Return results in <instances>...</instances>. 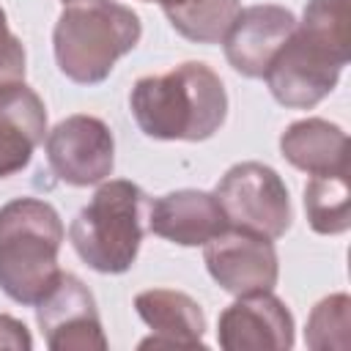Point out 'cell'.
I'll use <instances>...</instances> for the list:
<instances>
[{
  "label": "cell",
  "instance_id": "277c9868",
  "mask_svg": "<svg viewBox=\"0 0 351 351\" xmlns=\"http://www.w3.org/2000/svg\"><path fill=\"white\" fill-rule=\"evenodd\" d=\"M58 211L38 197H16L0 208V288L19 304H36L60 277L63 244Z\"/></svg>",
  "mask_w": 351,
  "mask_h": 351
},
{
  "label": "cell",
  "instance_id": "4fadbf2b",
  "mask_svg": "<svg viewBox=\"0 0 351 351\" xmlns=\"http://www.w3.org/2000/svg\"><path fill=\"white\" fill-rule=\"evenodd\" d=\"M137 315L151 326V337L140 348H197L206 335V315L200 304L184 291L151 288L134 296Z\"/></svg>",
  "mask_w": 351,
  "mask_h": 351
},
{
  "label": "cell",
  "instance_id": "ac0fdd59",
  "mask_svg": "<svg viewBox=\"0 0 351 351\" xmlns=\"http://www.w3.org/2000/svg\"><path fill=\"white\" fill-rule=\"evenodd\" d=\"M348 329H351V299L348 293H332L321 299L310 318H307V332L304 340L313 351H343L348 348Z\"/></svg>",
  "mask_w": 351,
  "mask_h": 351
},
{
  "label": "cell",
  "instance_id": "7c38bea8",
  "mask_svg": "<svg viewBox=\"0 0 351 351\" xmlns=\"http://www.w3.org/2000/svg\"><path fill=\"white\" fill-rule=\"evenodd\" d=\"M148 228L173 244L200 247L219 236L228 219L211 192L176 189L148 203Z\"/></svg>",
  "mask_w": 351,
  "mask_h": 351
},
{
  "label": "cell",
  "instance_id": "ba28073f",
  "mask_svg": "<svg viewBox=\"0 0 351 351\" xmlns=\"http://www.w3.org/2000/svg\"><path fill=\"white\" fill-rule=\"evenodd\" d=\"M49 170L71 186L104 181L115 165V140L96 115H69L47 134Z\"/></svg>",
  "mask_w": 351,
  "mask_h": 351
},
{
  "label": "cell",
  "instance_id": "6da1fadb",
  "mask_svg": "<svg viewBox=\"0 0 351 351\" xmlns=\"http://www.w3.org/2000/svg\"><path fill=\"white\" fill-rule=\"evenodd\" d=\"M348 63V0H307L263 80L282 107L310 110L326 99Z\"/></svg>",
  "mask_w": 351,
  "mask_h": 351
},
{
  "label": "cell",
  "instance_id": "ffe728a7",
  "mask_svg": "<svg viewBox=\"0 0 351 351\" xmlns=\"http://www.w3.org/2000/svg\"><path fill=\"white\" fill-rule=\"evenodd\" d=\"M0 348H14V351L33 348V337H30L27 326L22 321H16L14 315H3V313H0Z\"/></svg>",
  "mask_w": 351,
  "mask_h": 351
},
{
  "label": "cell",
  "instance_id": "30bf717a",
  "mask_svg": "<svg viewBox=\"0 0 351 351\" xmlns=\"http://www.w3.org/2000/svg\"><path fill=\"white\" fill-rule=\"evenodd\" d=\"M217 340L225 351H288L293 315L271 291L247 293L219 313Z\"/></svg>",
  "mask_w": 351,
  "mask_h": 351
},
{
  "label": "cell",
  "instance_id": "7402d4cb",
  "mask_svg": "<svg viewBox=\"0 0 351 351\" xmlns=\"http://www.w3.org/2000/svg\"><path fill=\"white\" fill-rule=\"evenodd\" d=\"M63 3H74V0H63Z\"/></svg>",
  "mask_w": 351,
  "mask_h": 351
},
{
  "label": "cell",
  "instance_id": "7a4b0ae2",
  "mask_svg": "<svg viewBox=\"0 0 351 351\" xmlns=\"http://www.w3.org/2000/svg\"><path fill=\"white\" fill-rule=\"evenodd\" d=\"M129 107L145 137L200 143L225 123L228 93L214 69L186 60L167 74L140 77Z\"/></svg>",
  "mask_w": 351,
  "mask_h": 351
},
{
  "label": "cell",
  "instance_id": "8fae6325",
  "mask_svg": "<svg viewBox=\"0 0 351 351\" xmlns=\"http://www.w3.org/2000/svg\"><path fill=\"white\" fill-rule=\"evenodd\" d=\"M296 16L274 3L241 8L228 27L222 44L228 63L244 77H263L285 38L293 33Z\"/></svg>",
  "mask_w": 351,
  "mask_h": 351
},
{
  "label": "cell",
  "instance_id": "e0dca14e",
  "mask_svg": "<svg viewBox=\"0 0 351 351\" xmlns=\"http://www.w3.org/2000/svg\"><path fill=\"white\" fill-rule=\"evenodd\" d=\"M241 11V0H186L176 8H165L176 33L197 44H219Z\"/></svg>",
  "mask_w": 351,
  "mask_h": 351
},
{
  "label": "cell",
  "instance_id": "5bb4252c",
  "mask_svg": "<svg viewBox=\"0 0 351 351\" xmlns=\"http://www.w3.org/2000/svg\"><path fill=\"white\" fill-rule=\"evenodd\" d=\"M47 132V107L25 82L0 90V178L30 165L33 151Z\"/></svg>",
  "mask_w": 351,
  "mask_h": 351
},
{
  "label": "cell",
  "instance_id": "5b68a950",
  "mask_svg": "<svg viewBox=\"0 0 351 351\" xmlns=\"http://www.w3.org/2000/svg\"><path fill=\"white\" fill-rule=\"evenodd\" d=\"M148 203V195L126 178L101 184L69 228V241L82 263L101 274L129 271L145 236Z\"/></svg>",
  "mask_w": 351,
  "mask_h": 351
},
{
  "label": "cell",
  "instance_id": "d6986e66",
  "mask_svg": "<svg viewBox=\"0 0 351 351\" xmlns=\"http://www.w3.org/2000/svg\"><path fill=\"white\" fill-rule=\"evenodd\" d=\"M14 82H25V47L11 33L8 16L0 8V90Z\"/></svg>",
  "mask_w": 351,
  "mask_h": 351
},
{
  "label": "cell",
  "instance_id": "9a60e30c",
  "mask_svg": "<svg viewBox=\"0 0 351 351\" xmlns=\"http://www.w3.org/2000/svg\"><path fill=\"white\" fill-rule=\"evenodd\" d=\"M280 151L307 176L348 170V134L324 118L293 121L280 134Z\"/></svg>",
  "mask_w": 351,
  "mask_h": 351
},
{
  "label": "cell",
  "instance_id": "3957f363",
  "mask_svg": "<svg viewBox=\"0 0 351 351\" xmlns=\"http://www.w3.org/2000/svg\"><path fill=\"white\" fill-rule=\"evenodd\" d=\"M143 36L140 16L115 0H74L60 11L52 47L58 69L77 85H99Z\"/></svg>",
  "mask_w": 351,
  "mask_h": 351
},
{
  "label": "cell",
  "instance_id": "8992f818",
  "mask_svg": "<svg viewBox=\"0 0 351 351\" xmlns=\"http://www.w3.org/2000/svg\"><path fill=\"white\" fill-rule=\"evenodd\" d=\"M214 197L228 228L280 239L291 228V197L280 173L261 162L233 165L217 184Z\"/></svg>",
  "mask_w": 351,
  "mask_h": 351
},
{
  "label": "cell",
  "instance_id": "9c48e42d",
  "mask_svg": "<svg viewBox=\"0 0 351 351\" xmlns=\"http://www.w3.org/2000/svg\"><path fill=\"white\" fill-rule=\"evenodd\" d=\"M203 247L206 269L222 291L247 296L271 291L277 285L280 263L271 239L239 228H225Z\"/></svg>",
  "mask_w": 351,
  "mask_h": 351
},
{
  "label": "cell",
  "instance_id": "52a82bcc",
  "mask_svg": "<svg viewBox=\"0 0 351 351\" xmlns=\"http://www.w3.org/2000/svg\"><path fill=\"white\" fill-rule=\"evenodd\" d=\"M36 321L52 351H104L107 337L88 285L60 271L55 285L36 302Z\"/></svg>",
  "mask_w": 351,
  "mask_h": 351
},
{
  "label": "cell",
  "instance_id": "44dd1931",
  "mask_svg": "<svg viewBox=\"0 0 351 351\" xmlns=\"http://www.w3.org/2000/svg\"><path fill=\"white\" fill-rule=\"evenodd\" d=\"M143 3H159L162 11H165V8H176V5H181V3H186V0H143Z\"/></svg>",
  "mask_w": 351,
  "mask_h": 351
},
{
  "label": "cell",
  "instance_id": "2e32d148",
  "mask_svg": "<svg viewBox=\"0 0 351 351\" xmlns=\"http://www.w3.org/2000/svg\"><path fill=\"white\" fill-rule=\"evenodd\" d=\"M348 200H351L348 170L310 176L304 186V211H307L310 228L324 236L346 233L351 228Z\"/></svg>",
  "mask_w": 351,
  "mask_h": 351
}]
</instances>
